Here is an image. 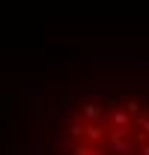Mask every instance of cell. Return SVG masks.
Instances as JSON below:
<instances>
[{"mask_svg": "<svg viewBox=\"0 0 149 155\" xmlns=\"http://www.w3.org/2000/svg\"><path fill=\"white\" fill-rule=\"evenodd\" d=\"M125 107H128V114H137V110H140V104H137V101H128Z\"/></svg>", "mask_w": 149, "mask_h": 155, "instance_id": "cell-7", "label": "cell"}, {"mask_svg": "<svg viewBox=\"0 0 149 155\" xmlns=\"http://www.w3.org/2000/svg\"><path fill=\"white\" fill-rule=\"evenodd\" d=\"M134 125H137V128L149 137V116H137V119H134Z\"/></svg>", "mask_w": 149, "mask_h": 155, "instance_id": "cell-2", "label": "cell"}, {"mask_svg": "<svg viewBox=\"0 0 149 155\" xmlns=\"http://www.w3.org/2000/svg\"><path fill=\"white\" fill-rule=\"evenodd\" d=\"M140 155H149V143H143V146H140Z\"/></svg>", "mask_w": 149, "mask_h": 155, "instance_id": "cell-8", "label": "cell"}, {"mask_svg": "<svg viewBox=\"0 0 149 155\" xmlns=\"http://www.w3.org/2000/svg\"><path fill=\"white\" fill-rule=\"evenodd\" d=\"M111 137H113V140H125V137H128V128H113Z\"/></svg>", "mask_w": 149, "mask_h": 155, "instance_id": "cell-5", "label": "cell"}, {"mask_svg": "<svg viewBox=\"0 0 149 155\" xmlns=\"http://www.w3.org/2000/svg\"><path fill=\"white\" fill-rule=\"evenodd\" d=\"M113 149H116L119 155H125V152L131 149V143H128V140H113Z\"/></svg>", "mask_w": 149, "mask_h": 155, "instance_id": "cell-4", "label": "cell"}, {"mask_svg": "<svg viewBox=\"0 0 149 155\" xmlns=\"http://www.w3.org/2000/svg\"><path fill=\"white\" fill-rule=\"evenodd\" d=\"M87 137H90V140H101V137H104V131H101L98 125H90V128H87Z\"/></svg>", "mask_w": 149, "mask_h": 155, "instance_id": "cell-3", "label": "cell"}, {"mask_svg": "<svg viewBox=\"0 0 149 155\" xmlns=\"http://www.w3.org/2000/svg\"><path fill=\"white\" fill-rule=\"evenodd\" d=\"M87 116H90V119H98V116H101L98 104H87Z\"/></svg>", "mask_w": 149, "mask_h": 155, "instance_id": "cell-6", "label": "cell"}, {"mask_svg": "<svg viewBox=\"0 0 149 155\" xmlns=\"http://www.w3.org/2000/svg\"><path fill=\"white\" fill-rule=\"evenodd\" d=\"M113 128H131L128 110H116V114H113Z\"/></svg>", "mask_w": 149, "mask_h": 155, "instance_id": "cell-1", "label": "cell"}]
</instances>
